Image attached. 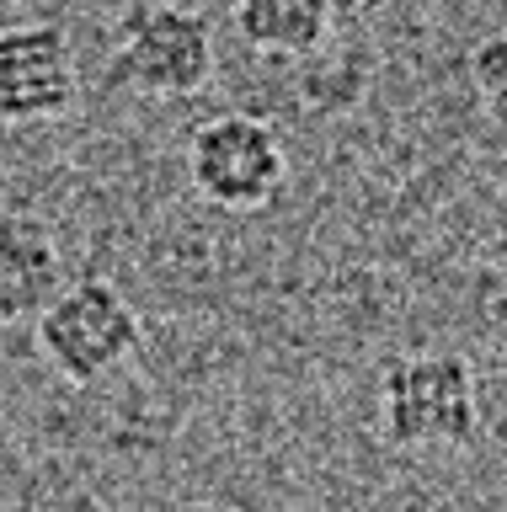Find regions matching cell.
I'll return each instance as SVG.
<instances>
[{"label": "cell", "mask_w": 507, "mask_h": 512, "mask_svg": "<svg viewBox=\"0 0 507 512\" xmlns=\"http://www.w3.org/2000/svg\"><path fill=\"white\" fill-rule=\"evenodd\" d=\"M187 176H193L203 203L225 208V214H251V208H267L283 192L289 155H283V139L273 134V123L225 112V118H209L193 128Z\"/></svg>", "instance_id": "3957f363"}, {"label": "cell", "mask_w": 507, "mask_h": 512, "mask_svg": "<svg viewBox=\"0 0 507 512\" xmlns=\"http://www.w3.org/2000/svg\"><path fill=\"white\" fill-rule=\"evenodd\" d=\"M139 347V315L107 278H81L38 310V352L65 379L97 384Z\"/></svg>", "instance_id": "7a4b0ae2"}, {"label": "cell", "mask_w": 507, "mask_h": 512, "mask_svg": "<svg viewBox=\"0 0 507 512\" xmlns=\"http://www.w3.org/2000/svg\"><path fill=\"white\" fill-rule=\"evenodd\" d=\"M113 75L129 80L145 96H198L214 80V27L203 11L187 6H150L139 11L123 48L113 59Z\"/></svg>", "instance_id": "277c9868"}, {"label": "cell", "mask_w": 507, "mask_h": 512, "mask_svg": "<svg viewBox=\"0 0 507 512\" xmlns=\"http://www.w3.org/2000/svg\"><path fill=\"white\" fill-rule=\"evenodd\" d=\"M379 432L395 448H465L481 432L475 368L459 352H406L379 374Z\"/></svg>", "instance_id": "6da1fadb"}, {"label": "cell", "mask_w": 507, "mask_h": 512, "mask_svg": "<svg viewBox=\"0 0 507 512\" xmlns=\"http://www.w3.org/2000/svg\"><path fill=\"white\" fill-rule=\"evenodd\" d=\"M59 246L33 214H0V320H33L59 294Z\"/></svg>", "instance_id": "8992f818"}, {"label": "cell", "mask_w": 507, "mask_h": 512, "mask_svg": "<svg viewBox=\"0 0 507 512\" xmlns=\"http://www.w3.org/2000/svg\"><path fill=\"white\" fill-rule=\"evenodd\" d=\"M337 0H235V32L267 59H305L326 43Z\"/></svg>", "instance_id": "52a82bcc"}, {"label": "cell", "mask_w": 507, "mask_h": 512, "mask_svg": "<svg viewBox=\"0 0 507 512\" xmlns=\"http://www.w3.org/2000/svg\"><path fill=\"white\" fill-rule=\"evenodd\" d=\"M81 80H75V48L65 27L22 22L0 27V118L6 123H49L59 118Z\"/></svg>", "instance_id": "5b68a950"}, {"label": "cell", "mask_w": 507, "mask_h": 512, "mask_svg": "<svg viewBox=\"0 0 507 512\" xmlns=\"http://www.w3.org/2000/svg\"><path fill=\"white\" fill-rule=\"evenodd\" d=\"M470 86H475V102L486 107V118L507 128V27L475 43V54H470Z\"/></svg>", "instance_id": "ba28073f"}]
</instances>
